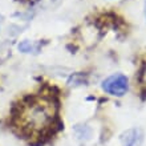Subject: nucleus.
<instances>
[{
	"label": "nucleus",
	"instance_id": "nucleus-1",
	"mask_svg": "<svg viewBox=\"0 0 146 146\" xmlns=\"http://www.w3.org/2000/svg\"><path fill=\"white\" fill-rule=\"evenodd\" d=\"M56 109L52 101L46 98H31L20 108L16 117L17 127L29 135L42 134L52 125Z\"/></svg>",
	"mask_w": 146,
	"mask_h": 146
},
{
	"label": "nucleus",
	"instance_id": "nucleus-6",
	"mask_svg": "<svg viewBox=\"0 0 146 146\" xmlns=\"http://www.w3.org/2000/svg\"><path fill=\"white\" fill-rule=\"evenodd\" d=\"M145 17H146V0H145Z\"/></svg>",
	"mask_w": 146,
	"mask_h": 146
},
{
	"label": "nucleus",
	"instance_id": "nucleus-3",
	"mask_svg": "<svg viewBox=\"0 0 146 146\" xmlns=\"http://www.w3.org/2000/svg\"><path fill=\"white\" fill-rule=\"evenodd\" d=\"M121 139L123 142V146H141L143 133L141 129H129Z\"/></svg>",
	"mask_w": 146,
	"mask_h": 146
},
{
	"label": "nucleus",
	"instance_id": "nucleus-5",
	"mask_svg": "<svg viewBox=\"0 0 146 146\" xmlns=\"http://www.w3.org/2000/svg\"><path fill=\"white\" fill-rule=\"evenodd\" d=\"M143 84H145V86H146V69H145V72H143Z\"/></svg>",
	"mask_w": 146,
	"mask_h": 146
},
{
	"label": "nucleus",
	"instance_id": "nucleus-2",
	"mask_svg": "<svg viewBox=\"0 0 146 146\" xmlns=\"http://www.w3.org/2000/svg\"><path fill=\"white\" fill-rule=\"evenodd\" d=\"M101 88L110 96L122 97L129 90V78L122 73H114L102 81Z\"/></svg>",
	"mask_w": 146,
	"mask_h": 146
},
{
	"label": "nucleus",
	"instance_id": "nucleus-4",
	"mask_svg": "<svg viewBox=\"0 0 146 146\" xmlns=\"http://www.w3.org/2000/svg\"><path fill=\"white\" fill-rule=\"evenodd\" d=\"M19 50L23 52V53H31L33 50H36V45L33 42L28 41V40H24L19 44Z\"/></svg>",
	"mask_w": 146,
	"mask_h": 146
}]
</instances>
